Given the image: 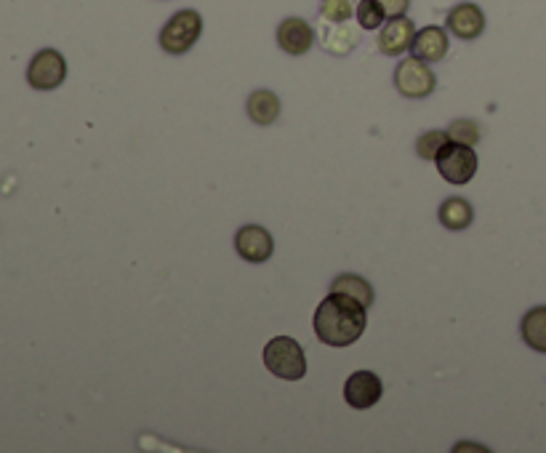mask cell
Wrapping results in <instances>:
<instances>
[{
	"label": "cell",
	"mask_w": 546,
	"mask_h": 453,
	"mask_svg": "<svg viewBox=\"0 0 546 453\" xmlns=\"http://www.w3.org/2000/svg\"><path fill=\"white\" fill-rule=\"evenodd\" d=\"M384 395L381 379L373 371H355L344 384V400L357 411L373 408Z\"/></svg>",
	"instance_id": "52a82bcc"
},
{
	"label": "cell",
	"mask_w": 546,
	"mask_h": 453,
	"mask_svg": "<svg viewBox=\"0 0 546 453\" xmlns=\"http://www.w3.org/2000/svg\"><path fill=\"white\" fill-rule=\"evenodd\" d=\"M264 366L270 374L285 382H299L307 374V358L301 344L291 336H275L264 347Z\"/></svg>",
	"instance_id": "7a4b0ae2"
},
{
	"label": "cell",
	"mask_w": 546,
	"mask_h": 453,
	"mask_svg": "<svg viewBox=\"0 0 546 453\" xmlns=\"http://www.w3.org/2000/svg\"><path fill=\"white\" fill-rule=\"evenodd\" d=\"M331 291L352 296V299H357V302L365 304V307H371L373 304V288L368 286L363 278H357V275H339V278L333 280Z\"/></svg>",
	"instance_id": "2e32d148"
},
{
	"label": "cell",
	"mask_w": 546,
	"mask_h": 453,
	"mask_svg": "<svg viewBox=\"0 0 546 453\" xmlns=\"http://www.w3.org/2000/svg\"><path fill=\"white\" fill-rule=\"evenodd\" d=\"M523 339L531 350L546 355V307H533L523 318Z\"/></svg>",
	"instance_id": "5bb4252c"
},
{
	"label": "cell",
	"mask_w": 546,
	"mask_h": 453,
	"mask_svg": "<svg viewBox=\"0 0 546 453\" xmlns=\"http://www.w3.org/2000/svg\"><path fill=\"white\" fill-rule=\"evenodd\" d=\"M365 310L368 307L352 299V296L331 291L323 302L317 304L315 320H312L317 339L328 344V347H349V344H355L365 334V326H368Z\"/></svg>",
	"instance_id": "6da1fadb"
},
{
	"label": "cell",
	"mask_w": 546,
	"mask_h": 453,
	"mask_svg": "<svg viewBox=\"0 0 546 453\" xmlns=\"http://www.w3.org/2000/svg\"><path fill=\"white\" fill-rule=\"evenodd\" d=\"M355 16L357 24H360L363 30H379L381 24L389 19L379 0H360V6L355 8Z\"/></svg>",
	"instance_id": "e0dca14e"
},
{
	"label": "cell",
	"mask_w": 546,
	"mask_h": 453,
	"mask_svg": "<svg viewBox=\"0 0 546 453\" xmlns=\"http://www.w3.org/2000/svg\"><path fill=\"white\" fill-rule=\"evenodd\" d=\"M320 14L325 22H349V16L355 14L352 0H323L320 3Z\"/></svg>",
	"instance_id": "d6986e66"
},
{
	"label": "cell",
	"mask_w": 546,
	"mask_h": 453,
	"mask_svg": "<svg viewBox=\"0 0 546 453\" xmlns=\"http://www.w3.org/2000/svg\"><path fill=\"white\" fill-rule=\"evenodd\" d=\"M448 136L453 142L461 144H477L480 142V126L475 120H453L451 128H448Z\"/></svg>",
	"instance_id": "ffe728a7"
},
{
	"label": "cell",
	"mask_w": 546,
	"mask_h": 453,
	"mask_svg": "<svg viewBox=\"0 0 546 453\" xmlns=\"http://www.w3.org/2000/svg\"><path fill=\"white\" fill-rule=\"evenodd\" d=\"M448 35H445L443 27H437V24H429L424 30L416 32V38H413V56L421 59V62H440L448 54Z\"/></svg>",
	"instance_id": "7c38bea8"
},
{
	"label": "cell",
	"mask_w": 546,
	"mask_h": 453,
	"mask_svg": "<svg viewBox=\"0 0 546 453\" xmlns=\"http://www.w3.org/2000/svg\"><path fill=\"white\" fill-rule=\"evenodd\" d=\"M413 38H416V24H413L408 16L405 14L389 16L379 35L381 54L384 56L405 54V51L413 46Z\"/></svg>",
	"instance_id": "9c48e42d"
},
{
	"label": "cell",
	"mask_w": 546,
	"mask_h": 453,
	"mask_svg": "<svg viewBox=\"0 0 546 453\" xmlns=\"http://www.w3.org/2000/svg\"><path fill=\"white\" fill-rule=\"evenodd\" d=\"M381 6H384V11H387V16H400L408 11V6H411V0H379Z\"/></svg>",
	"instance_id": "44dd1931"
},
{
	"label": "cell",
	"mask_w": 546,
	"mask_h": 453,
	"mask_svg": "<svg viewBox=\"0 0 546 453\" xmlns=\"http://www.w3.org/2000/svg\"><path fill=\"white\" fill-rule=\"evenodd\" d=\"M448 30L461 40H475L485 32V14L483 8L475 3H459L448 14Z\"/></svg>",
	"instance_id": "8fae6325"
},
{
	"label": "cell",
	"mask_w": 546,
	"mask_h": 453,
	"mask_svg": "<svg viewBox=\"0 0 546 453\" xmlns=\"http://www.w3.org/2000/svg\"><path fill=\"white\" fill-rule=\"evenodd\" d=\"M435 163L445 182L456 184V187L472 182V176L477 174V155L472 144L453 142V139L437 152Z\"/></svg>",
	"instance_id": "277c9868"
},
{
	"label": "cell",
	"mask_w": 546,
	"mask_h": 453,
	"mask_svg": "<svg viewBox=\"0 0 546 453\" xmlns=\"http://www.w3.org/2000/svg\"><path fill=\"white\" fill-rule=\"evenodd\" d=\"M448 142H451L448 131H427V134L419 136V142H416V152H419V158L435 160L437 152L443 150Z\"/></svg>",
	"instance_id": "ac0fdd59"
},
{
	"label": "cell",
	"mask_w": 546,
	"mask_h": 453,
	"mask_svg": "<svg viewBox=\"0 0 546 453\" xmlns=\"http://www.w3.org/2000/svg\"><path fill=\"white\" fill-rule=\"evenodd\" d=\"M277 46L283 48L285 54L304 56L309 48L315 46V30L312 24L299 19V16H288L277 27Z\"/></svg>",
	"instance_id": "30bf717a"
},
{
	"label": "cell",
	"mask_w": 546,
	"mask_h": 453,
	"mask_svg": "<svg viewBox=\"0 0 546 453\" xmlns=\"http://www.w3.org/2000/svg\"><path fill=\"white\" fill-rule=\"evenodd\" d=\"M200 32H203V16L192 8H182L160 30V46L166 54L182 56L198 43Z\"/></svg>",
	"instance_id": "3957f363"
},
{
	"label": "cell",
	"mask_w": 546,
	"mask_h": 453,
	"mask_svg": "<svg viewBox=\"0 0 546 453\" xmlns=\"http://www.w3.org/2000/svg\"><path fill=\"white\" fill-rule=\"evenodd\" d=\"M277 115H280V99H277L275 91L259 88V91L248 96V118L254 120V123L270 126V123L277 120Z\"/></svg>",
	"instance_id": "4fadbf2b"
},
{
	"label": "cell",
	"mask_w": 546,
	"mask_h": 453,
	"mask_svg": "<svg viewBox=\"0 0 546 453\" xmlns=\"http://www.w3.org/2000/svg\"><path fill=\"white\" fill-rule=\"evenodd\" d=\"M67 78V62L64 56L54 48H43L38 54L32 56L30 67H27V80H30L32 88L38 91H54L59 88Z\"/></svg>",
	"instance_id": "8992f818"
},
{
	"label": "cell",
	"mask_w": 546,
	"mask_h": 453,
	"mask_svg": "<svg viewBox=\"0 0 546 453\" xmlns=\"http://www.w3.org/2000/svg\"><path fill=\"white\" fill-rule=\"evenodd\" d=\"M435 72L429 70L427 62H421L416 56H408L397 64L395 86L405 99H427L435 91Z\"/></svg>",
	"instance_id": "5b68a950"
},
{
	"label": "cell",
	"mask_w": 546,
	"mask_h": 453,
	"mask_svg": "<svg viewBox=\"0 0 546 453\" xmlns=\"http://www.w3.org/2000/svg\"><path fill=\"white\" fill-rule=\"evenodd\" d=\"M472 219H475V211H472V206H469V200L464 198H448L440 206V222H443V227H448V230H467L469 224H472Z\"/></svg>",
	"instance_id": "9a60e30c"
},
{
	"label": "cell",
	"mask_w": 546,
	"mask_h": 453,
	"mask_svg": "<svg viewBox=\"0 0 546 453\" xmlns=\"http://www.w3.org/2000/svg\"><path fill=\"white\" fill-rule=\"evenodd\" d=\"M235 248H238V254L251 264H262L267 262L275 251V240L264 227L259 224H246V227H240L238 235H235Z\"/></svg>",
	"instance_id": "ba28073f"
}]
</instances>
